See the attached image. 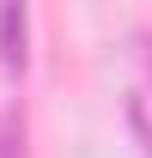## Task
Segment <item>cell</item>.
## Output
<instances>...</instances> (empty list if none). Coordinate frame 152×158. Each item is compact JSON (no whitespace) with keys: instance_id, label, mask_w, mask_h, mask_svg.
I'll return each instance as SVG.
<instances>
[{"instance_id":"1","label":"cell","mask_w":152,"mask_h":158,"mask_svg":"<svg viewBox=\"0 0 152 158\" xmlns=\"http://www.w3.org/2000/svg\"><path fill=\"white\" fill-rule=\"evenodd\" d=\"M0 67L6 73H24L31 67V12H24L19 0L0 6Z\"/></svg>"},{"instance_id":"2","label":"cell","mask_w":152,"mask_h":158,"mask_svg":"<svg viewBox=\"0 0 152 158\" xmlns=\"http://www.w3.org/2000/svg\"><path fill=\"white\" fill-rule=\"evenodd\" d=\"M0 158H31V152H24V110H19V103L0 116Z\"/></svg>"},{"instance_id":"3","label":"cell","mask_w":152,"mask_h":158,"mask_svg":"<svg viewBox=\"0 0 152 158\" xmlns=\"http://www.w3.org/2000/svg\"><path fill=\"white\" fill-rule=\"evenodd\" d=\"M128 128H134V140H140V152L152 158V122H146V103H140V98L128 103Z\"/></svg>"},{"instance_id":"4","label":"cell","mask_w":152,"mask_h":158,"mask_svg":"<svg viewBox=\"0 0 152 158\" xmlns=\"http://www.w3.org/2000/svg\"><path fill=\"white\" fill-rule=\"evenodd\" d=\"M134 49H140V67H146V79H152V31H140V37H134Z\"/></svg>"}]
</instances>
